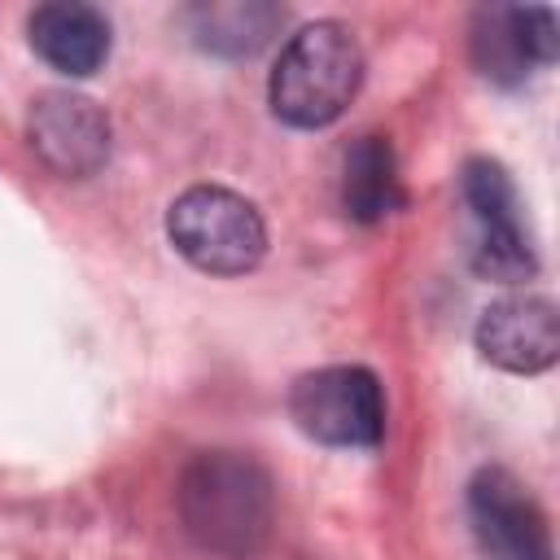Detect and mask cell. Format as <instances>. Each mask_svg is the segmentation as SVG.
Instances as JSON below:
<instances>
[{
    "mask_svg": "<svg viewBox=\"0 0 560 560\" xmlns=\"http://www.w3.org/2000/svg\"><path fill=\"white\" fill-rule=\"evenodd\" d=\"M179 521L214 556H254L276 521V490L258 459L241 451H201L179 477Z\"/></svg>",
    "mask_w": 560,
    "mask_h": 560,
    "instance_id": "obj_1",
    "label": "cell"
},
{
    "mask_svg": "<svg viewBox=\"0 0 560 560\" xmlns=\"http://www.w3.org/2000/svg\"><path fill=\"white\" fill-rule=\"evenodd\" d=\"M363 83V48L341 22L302 26L276 57L267 79L271 114L289 127L315 131L346 114Z\"/></svg>",
    "mask_w": 560,
    "mask_h": 560,
    "instance_id": "obj_2",
    "label": "cell"
},
{
    "mask_svg": "<svg viewBox=\"0 0 560 560\" xmlns=\"http://www.w3.org/2000/svg\"><path fill=\"white\" fill-rule=\"evenodd\" d=\"M166 236L206 276H245L267 254L258 206L223 184H192L166 210Z\"/></svg>",
    "mask_w": 560,
    "mask_h": 560,
    "instance_id": "obj_3",
    "label": "cell"
},
{
    "mask_svg": "<svg viewBox=\"0 0 560 560\" xmlns=\"http://www.w3.org/2000/svg\"><path fill=\"white\" fill-rule=\"evenodd\" d=\"M289 416L311 442L350 446V451L381 446L385 438L381 376L359 363H332V368L302 372L289 389Z\"/></svg>",
    "mask_w": 560,
    "mask_h": 560,
    "instance_id": "obj_4",
    "label": "cell"
},
{
    "mask_svg": "<svg viewBox=\"0 0 560 560\" xmlns=\"http://www.w3.org/2000/svg\"><path fill=\"white\" fill-rule=\"evenodd\" d=\"M459 192L472 214V271L499 284L529 280L538 271L529 228L521 219V197L508 179V171L494 158H468L459 171Z\"/></svg>",
    "mask_w": 560,
    "mask_h": 560,
    "instance_id": "obj_5",
    "label": "cell"
},
{
    "mask_svg": "<svg viewBox=\"0 0 560 560\" xmlns=\"http://www.w3.org/2000/svg\"><path fill=\"white\" fill-rule=\"evenodd\" d=\"M468 525L486 560H551V529L534 494L499 464L468 481Z\"/></svg>",
    "mask_w": 560,
    "mask_h": 560,
    "instance_id": "obj_6",
    "label": "cell"
},
{
    "mask_svg": "<svg viewBox=\"0 0 560 560\" xmlns=\"http://www.w3.org/2000/svg\"><path fill=\"white\" fill-rule=\"evenodd\" d=\"M26 136L35 158L61 179H88L109 158V118L79 92H44L31 105Z\"/></svg>",
    "mask_w": 560,
    "mask_h": 560,
    "instance_id": "obj_7",
    "label": "cell"
},
{
    "mask_svg": "<svg viewBox=\"0 0 560 560\" xmlns=\"http://www.w3.org/2000/svg\"><path fill=\"white\" fill-rule=\"evenodd\" d=\"M472 341L481 350L486 363L516 372V376H534L547 372L560 359V315L556 302L534 298V293H516V298H499L481 311Z\"/></svg>",
    "mask_w": 560,
    "mask_h": 560,
    "instance_id": "obj_8",
    "label": "cell"
},
{
    "mask_svg": "<svg viewBox=\"0 0 560 560\" xmlns=\"http://www.w3.org/2000/svg\"><path fill=\"white\" fill-rule=\"evenodd\" d=\"M26 35H31V48L57 74H70V79L96 74L109 57V18L79 0L39 4L26 18Z\"/></svg>",
    "mask_w": 560,
    "mask_h": 560,
    "instance_id": "obj_9",
    "label": "cell"
},
{
    "mask_svg": "<svg viewBox=\"0 0 560 560\" xmlns=\"http://www.w3.org/2000/svg\"><path fill=\"white\" fill-rule=\"evenodd\" d=\"M341 206L354 223H381L402 206L398 162L385 136H359L341 171Z\"/></svg>",
    "mask_w": 560,
    "mask_h": 560,
    "instance_id": "obj_10",
    "label": "cell"
},
{
    "mask_svg": "<svg viewBox=\"0 0 560 560\" xmlns=\"http://www.w3.org/2000/svg\"><path fill=\"white\" fill-rule=\"evenodd\" d=\"M280 22H284V9L258 4V0H223V4L210 0V4H192L188 9L192 44L206 48V52H223V57L258 52Z\"/></svg>",
    "mask_w": 560,
    "mask_h": 560,
    "instance_id": "obj_11",
    "label": "cell"
},
{
    "mask_svg": "<svg viewBox=\"0 0 560 560\" xmlns=\"http://www.w3.org/2000/svg\"><path fill=\"white\" fill-rule=\"evenodd\" d=\"M472 66L503 88L525 83L534 57L521 31V4H490L472 18Z\"/></svg>",
    "mask_w": 560,
    "mask_h": 560,
    "instance_id": "obj_12",
    "label": "cell"
}]
</instances>
